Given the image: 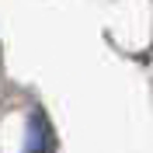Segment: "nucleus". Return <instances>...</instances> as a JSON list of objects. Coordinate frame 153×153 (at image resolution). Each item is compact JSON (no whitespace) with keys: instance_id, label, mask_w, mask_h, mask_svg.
<instances>
[{"instance_id":"obj_1","label":"nucleus","mask_w":153,"mask_h":153,"mask_svg":"<svg viewBox=\"0 0 153 153\" xmlns=\"http://www.w3.org/2000/svg\"><path fill=\"white\" fill-rule=\"evenodd\" d=\"M28 153H45V125L38 122H31V136H28Z\"/></svg>"}]
</instances>
